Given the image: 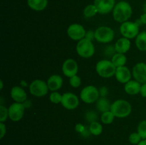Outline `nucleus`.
I'll return each instance as SVG.
<instances>
[{"label": "nucleus", "instance_id": "obj_18", "mask_svg": "<svg viewBox=\"0 0 146 145\" xmlns=\"http://www.w3.org/2000/svg\"><path fill=\"white\" fill-rule=\"evenodd\" d=\"M114 48L116 53L125 54L130 51L131 48V40L125 37H121L116 41L114 45Z\"/></svg>", "mask_w": 146, "mask_h": 145}, {"label": "nucleus", "instance_id": "obj_41", "mask_svg": "<svg viewBox=\"0 0 146 145\" xmlns=\"http://www.w3.org/2000/svg\"><path fill=\"white\" fill-rule=\"evenodd\" d=\"M137 145H146V139H142Z\"/></svg>", "mask_w": 146, "mask_h": 145}, {"label": "nucleus", "instance_id": "obj_24", "mask_svg": "<svg viewBox=\"0 0 146 145\" xmlns=\"http://www.w3.org/2000/svg\"><path fill=\"white\" fill-rule=\"evenodd\" d=\"M88 129H89L90 132L92 135H94V136H99L102 134L104 128H103L102 124L100 123L98 121H96V122H91V123L89 124Z\"/></svg>", "mask_w": 146, "mask_h": 145}, {"label": "nucleus", "instance_id": "obj_36", "mask_svg": "<svg viewBox=\"0 0 146 145\" xmlns=\"http://www.w3.org/2000/svg\"><path fill=\"white\" fill-rule=\"evenodd\" d=\"M85 38L91 41H94L95 39V31H93V30H88V31H87Z\"/></svg>", "mask_w": 146, "mask_h": 145}, {"label": "nucleus", "instance_id": "obj_6", "mask_svg": "<svg viewBox=\"0 0 146 145\" xmlns=\"http://www.w3.org/2000/svg\"><path fill=\"white\" fill-rule=\"evenodd\" d=\"M99 98V91L94 85H87L84 87L80 92V99L84 103H96Z\"/></svg>", "mask_w": 146, "mask_h": 145}, {"label": "nucleus", "instance_id": "obj_40", "mask_svg": "<svg viewBox=\"0 0 146 145\" xmlns=\"http://www.w3.org/2000/svg\"><path fill=\"white\" fill-rule=\"evenodd\" d=\"M140 20H141V23L144 25H146V13H143V14H141V16H140Z\"/></svg>", "mask_w": 146, "mask_h": 145}, {"label": "nucleus", "instance_id": "obj_23", "mask_svg": "<svg viewBox=\"0 0 146 145\" xmlns=\"http://www.w3.org/2000/svg\"><path fill=\"white\" fill-rule=\"evenodd\" d=\"M111 61H112V63L116 68H118V67L125 66L127 63V58L125 54L115 53L111 57Z\"/></svg>", "mask_w": 146, "mask_h": 145}, {"label": "nucleus", "instance_id": "obj_14", "mask_svg": "<svg viewBox=\"0 0 146 145\" xmlns=\"http://www.w3.org/2000/svg\"><path fill=\"white\" fill-rule=\"evenodd\" d=\"M94 5L101 14H107L113 10L115 6V0H94Z\"/></svg>", "mask_w": 146, "mask_h": 145}, {"label": "nucleus", "instance_id": "obj_34", "mask_svg": "<svg viewBox=\"0 0 146 145\" xmlns=\"http://www.w3.org/2000/svg\"><path fill=\"white\" fill-rule=\"evenodd\" d=\"M7 134V126L4 122H0V139H2Z\"/></svg>", "mask_w": 146, "mask_h": 145}, {"label": "nucleus", "instance_id": "obj_16", "mask_svg": "<svg viewBox=\"0 0 146 145\" xmlns=\"http://www.w3.org/2000/svg\"><path fill=\"white\" fill-rule=\"evenodd\" d=\"M10 96L14 102L23 103L27 100V93L25 90L21 86L12 87L10 91Z\"/></svg>", "mask_w": 146, "mask_h": 145}, {"label": "nucleus", "instance_id": "obj_1", "mask_svg": "<svg viewBox=\"0 0 146 145\" xmlns=\"http://www.w3.org/2000/svg\"><path fill=\"white\" fill-rule=\"evenodd\" d=\"M133 14V9L131 4L125 1L117 3L113 10V17L116 22L123 23L128 21Z\"/></svg>", "mask_w": 146, "mask_h": 145}, {"label": "nucleus", "instance_id": "obj_13", "mask_svg": "<svg viewBox=\"0 0 146 145\" xmlns=\"http://www.w3.org/2000/svg\"><path fill=\"white\" fill-rule=\"evenodd\" d=\"M132 75L134 80L143 84L146 82V63H137L132 69Z\"/></svg>", "mask_w": 146, "mask_h": 145}, {"label": "nucleus", "instance_id": "obj_2", "mask_svg": "<svg viewBox=\"0 0 146 145\" xmlns=\"http://www.w3.org/2000/svg\"><path fill=\"white\" fill-rule=\"evenodd\" d=\"M111 111L117 118H125L132 112V105L128 100L118 99L111 103Z\"/></svg>", "mask_w": 146, "mask_h": 145}, {"label": "nucleus", "instance_id": "obj_43", "mask_svg": "<svg viewBox=\"0 0 146 145\" xmlns=\"http://www.w3.org/2000/svg\"><path fill=\"white\" fill-rule=\"evenodd\" d=\"M143 11L144 13H146V2L143 6Z\"/></svg>", "mask_w": 146, "mask_h": 145}, {"label": "nucleus", "instance_id": "obj_25", "mask_svg": "<svg viewBox=\"0 0 146 145\" xmlns=\"http://www.w3.org/2000/svg\"><path fill=\"white\" fill-rule=\"evenodd\" d=\"M115 117L113 114V112L111 110L107 111V112H103L101 114V117H100V119H101V122L104 125H111L113 122L114 119H115Z\"/></svg>", "mask_w": 146, "mask_h": 145}, {"label": "nucleus", "instance_id": "obj_33", "mask_svg": "<svg viewBox=\"0 0 146 145\" xmlns=\"http://www.w3.org/2000/svg\"><path fill=\"white\" fill-rule=\"evenodd\" d=\"M98 91H99L100 97H101V98H106L108 92H109V90H108V88L106 86L101 87L98 89Z\"/></svg>", "mask_w": 146, "mask_h": 145}, {"label": "nucleus", "instance_id": "obj_15", "mask_svg": "<svg viewBox=\"0 0 146 145\" xmlns=\"http://www.w3.org/2000/svg\"><path fill=\"white\" fill-rule=\"evenodd\" d=\"M132 76V72L125 65L116 68L115 78L116 80L120 83L125 84L128 81L131 80Z\"/></svg>", "mask_w": 146, "mask_h": 145}, {"label": "nucleus", "instance_id": "obj_22", "mask_svg": "<svg viewBox=\"0 0 146 145\" xmlns=\"http://www.w3.org/2000/svg\"><path fill=\"white\" fill-rule=\"evenodd\" d=\"M135 44L136 48L142 52L146 51V31H143L138 34L135 38Z\"/></svg>", "mask_w": 146, "mask_h": 145}, {"label": "nucleus", "instance_id": "obj_35", "mask_svg": "<svg viewBox=\"0 0 146 145\" xmlns=\"http://www.w3.org/2000/svg\"><path fill=\"white\" fill-rule=\"evenodd\" d=\"M116 52H115V48H114V46L109 45V46H108L106 48L105 53L107 56H108V55H111V56L112 57L113 55Z\"/></svg>", "mask_w": 146, "mask_h": 145}, {"label": "nucleus", "instance_id": "obj_12", "mask_svg": "<svg viewBox=\"0 0 146 145\" xmlns=\"http://www.w3.org/2000/svg\"><path fill=\"white\" fill-rule=\"evenodd\" d=\"M63 74L67 78H71L77 75L78 72V65L76 60L73 58H68L65 60L61 67Z\"/></svg>", "mask_w": 146, "mask_h": 145}, {"label": "nucleus", "instance_id": "obj_32", "mask_svg": "<svg viewBox=\"0 0 146 145\" xmlns=\"http://www.w3.org/2000/svg\"><path fill=\"white\" fill-rule=\"evenodd\" d=\"M69 84L72 88H78L81 85V78L78 75L69 78Z\"/></svg>", "mask_w": 146, "mask_h": 145}, {"label": "nucleus", "instance_id": "obj_28", "mask_svg": "<svg viewBox=\"0 0 146 145\" xmlns=\"http://www.w3.org/2000/svg\"><path fill=\"white\" fill-rule=\"evenodd\" d=\"M137 132H138L143 139H146V120H142L139 122L137 127Z\"/></svg>", "mask_w": 146, "mask_h": 145}, {"label": "nucleus", "instance_id": "obj_9", "mask_svg": "<svg viewBox=\"0 0 146 145\" xmlns=\"http://www.w3.org/2000/svg\"><path fill=\"white\" fill-rule=\"evenodd\" d=\"M9 119L12 122H17L21 120L24 115L26 108L23 103L14 102L8 107Z\"/></svg>", "mask_w": 146, "mask_h": 145}, {"label": "nucleus", "instance_id": "obj_17", "mask_svg": "<svg viewBox=\"0 0 146 145\" xmlns=\"http://www.w3.org/2000/svg\"><path fill=\"white\" fill-rule=\"evenodd\" d=\"M46 82L49 91L54 92V91H58V90L61 89V87L63 86L64 80L61 75L54 74L48 78Z\"/></svg>", "mask_w": 146, "mask_h": 145}, {"label": "nucleus", "instance_id": "obj_10", "mask_svg": "<svg viewBox=\"0 0 146 145\" xmlns=\"http://www.w3.org/2000/svg\"><path fill=\"white\" fill-rule=\"evenodd\" d=\"M86 31L84 26L79 24H72L67 28V35L71 40L79 41L85 38Z\"/></svg>", "mask_w": 146, "mask_h": 145}, {"label": "nucleus", "instance_id": "obj_7", "mask_svg": "<svg viewBox=\"0 0 146 145\" xmlns=\"http://www.w3.org/2000/svg\"><path fill=\"white\" fill-rule=\"evenodd\" d=\"M31 95L36 98H42L48 94L49 89L46 81L41 79H36L33 80L29 86Z\"/></svg>", "mask_w": 146, "mask_h": 145}, {"label": "nucleus", "instance_id": "obj_11", "mask_svg": "<svg viewBox=\"0 0 146 145\" xmlns=\"http://www.w3.org/2000/svg\"><path fill=\"white\" fill-rule=\"evenodd\" d=\"M79 102V98L76 94L68 92L63 94L61 105L68 110H74L78 107Z\"/></svg>", "mask_w": 146, "mask_h": 145}, {"label": "nucleus", "instance_id": "obj_42", "mask_svg": "<svg viewBox=\"0 0 146 145\" xmlns=\"http://www.w3.org/2000/svg\"><path fill=\"white\" fill-rule=\"evenodd\" d=\"M3 86H4V82H3L2 80H0V90H1L3 89Z\"/></svg>", "mask_w": 146, "mask_h": 145}, {"label": "nucleus", "instance_id": "obj_27", "mask_svg": "<svg viewBox=\"0 0 146 145\" xmlns=\"http://www.w3.org/2000/svg\"><path fill=\"white\" fill-rule=\"evenodd\" d=\"M62 95L63 94H61L58 91H54V92H51L48 98L51 103L61 104V100H62Z\"/></svg>", "mask_w": 146, "mask_h": 145}, {"label": "nucleus", "instance_id": "obj_19", "mask_svg": "<svg viewBox=\"0 0 146 145\" xmlns=\"http://www.w3.org/2000/svg\"><path fill=\"white\" fill-rule=\"evenodd\" d=\"M141 83L135 80H132L124 84V90L129 95H136L140 94Z\"/></svg>", "mask_w": 146, "mask_h": 145}, {"label": "nucleus", "instance_id": "obj_3", "mask_svg": "<svg viewBox=\"0 0 146 145\" xmlns=\"http://www.w3.org/2000/svg\"><path fill=\"white\" fill-rule=\"evenodd\" d=\"M96 72L103 78H110L115 76L116 67L112 61L108 59H103L98 61L96 65Z\"/></svg>", "mask_w": 146, "mask_h": 145}, {"label": "nucleus", "instance_id": "obj_38", "mask_svg": "<svg viewBox=\"0 0 146 145\" xmlns=\"http://www.w3.org/2000/svg\"><path fill=\"white\" fill-rule=\"evenodd\" d=\"M140 94H141V95L143 97V98H146V82L141 84Z\"/></svg>", "mask_w": 146, "mask_h": 145}, {"label": "nucleus", "instance_id": "obj_26", "mask_svg": "<svg viewBox=\"0 0 146 145\" xmlns=\"http://www.w3.org/2000/svg\"><path fill=\"white\" fill-rule=\"evenodd\" d=\"M83 13H84V17L86 18H91V17L95 16L98 14V11L94 4H88L84 8Z\"/></svg>", "mask_w": 146, "mask_h": 145}, {"label": "nucleus", "instance_id": "obj_20", "mask_svg": "<svg viewBox=\"0 0 146 145\" xmlns=\"http://www.w3.org/2000/svg\"><path fill=\"white\" fill-rule=\"evenodd\" d=\"M27 4L34 11H41L46 8L48 0H27Z\"/></svg>", "mask_w": 146, "mask_h": 145}, {"label": "nucleus", "instance_id": "obj_5", "mask_svg": "<svg viewBox=\"0 0 146 145\" xmlns=\"http://www.w3.org/2000/svg\"><path fill=\"white\" fill-rule=\"evenodd\" d=\"M115 32L112 28L107 26H101L95 30V40L101 44H108L113 41Z\"/></svg>", "mask_w": 146, "mask_h": 145}, {"label": "nucleus", "instance_id": "obj_29", "mask_svg": "<svg viewBox=\"0 0 146 145\" xmlns=\"http://www.w3.org/2000/svg\"><path fill=\"white\" fill-rule=\"evenodd\" d=\"M85 119L89 123L96 122L98 119V115L96 111H88L85 114Z\"/></svg>", "mask_w": 146, "mask_h": 145}, {"label": "nucleus", "instance_id": "obj_30", "mask_svg": "<svg viewBox=\"0 0 146 145\" xmlns=\"http://www.w3.org/2000/svg\"><path fill=\"white\" fill-rule=\"evenodd\" d=\"M142 139V137L138 134V132H133L128 136V141H129V142L131 144L133 145H137Z\"/></svg>", "mask_w": 146, "mask_h": 145}, {"label": "nucleus", "instance_id": "obj_39", "mask_svg": "<svg viewBox=\"0 0 146 145\" xmlns=\"http://www.w3.org/2000/svg\"><path fill=\"white\" fill-rule=\"evenodd\" d=\"M23 105H24V107H25L26 109H27V108H30V107H31V105H32V104H31V100H29L27 99V100L25 101V102H23Z\"/></svg>", "mask_w": 146, "mask_h": 145}, {"label": "nucleus", "instance_id": "obj_8", "mask_svg": "<svg viewBox=\"0 0 146 145\" xmlns=\"http://www.w3.org/2000/svg\"><path fill=\"white\" fill-rule=\"evenodd\" d=\"M140 26L134 21H125L121 24L120 26V33L123 37L128 38V39H133L135 38L138 34L140 33L139 31Z\"/></svg>", "mask_w": 146, "mask_h": 145}, {"label": "nucleus", "instance_id": "obj_37", "mask_svg": "<svg viewBox=\"0 0 146 145\" xmlns=\"http://www.w3.org/2000/svg\"><path fill=\"white\" fill-rule=\"evenodd\" d=\"M86 129H87L85 125H82V124H80V123L76 124V126H75V130L76 131V132H78V133L81 134Z\"/></svg>", "mask_w": 146, "mask_h": 145}, {"label": "nucleus", "instance_id": "obj_31", "mask_svg": "<svg viewBox=\"0 0 146 145\" xmlns=\"http://www.w3.org/2000/svg\"><path fill=\"white\" fill-rule=\"evenodd\" d=\"M9 119V109L4 105H0V122H5Z\"/></svg>", "mask_w": 146, "mask_h": 145}, {"label": "nucleus", "instance_id": "obj_4", "mask_svg": "<svg viewBox=\"0 0 146 145\" xmlns=\"http://www.w3.org/2000/svg\"><path fill=\"white\" fill-rule=\"evenodd\" d=\"M76 50L77 54L83 58H90L94 56L95 53V46L93 41L86 38L77 42Z\"/></svg>", "mask_w": 146, "mask_h": 145}, {"label": "nucleus", "instance_id": "obj_21", "mask_svg": "<svg viewBox=\"0 0 146 145\" xmlns=\"http://www.w3.org/2000/svg\"><path fill=\"white\" fill-rule=\"evenodd\" d=\"M111 103L107 98H101L100 97L96 102V107L99 112H105L111 110Z\"/></svg>", "mask_w": 146, "mask_h": 145}]
</instances>
